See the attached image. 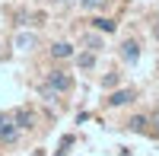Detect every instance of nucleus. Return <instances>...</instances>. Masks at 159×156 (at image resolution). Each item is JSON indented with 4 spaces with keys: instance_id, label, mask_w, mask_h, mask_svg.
<instances>
[{
    "instance_id": "obj_1",
    "label": "nucleus",
    "mask_w": 159,
    "mask_h": 156,
    "mask_svg": "<svg viewBox=\"0 0 159 156\" xmlns=\"http://www.w3.org/2000/svg\"><path fill=\"white\" fill-rule=\"evenodd\" d=\"M19 124L16 121H13V112L7 115V112H0V144H3V147H13V144H16V140H19Z\"/></svg>"
},
{
    "instance_id": "obj_2",
    "label": "nucleus",
    "mask_w": 159,
    "mask_h": 156,
    "mask_svg": "<svg viewBox=\"0 0 159 156\" xmlns=\"http://www.w3.org/2000/svg\"><path fill=\"white\" fill-rule=\"evenodd\" d=\"M45 86H51L57 96H64V93H70V89H73V76H70L67 70H51L48 80H45Z\"/></svg>"
},
{
    "instance_id": "obj_3",
    "label": "nucleus",
    "mask_w": 159,
    "mask_h": 156,
    "mask_svg": "<svg viewBox=\"0 0 159 156\" xmlns=\"http://www.w3.org/2000/svg\"><path fill=\"white\" fill-rule=\"evenodd\" d=\"M13 121L19 124V131H29V127H35V112L32 108H16L13 112Z\"/></svg>"
},
{
    "instance_id": "obj_4",
    "label": "nucleus",
    "mask_w": 159,
    "mask_h": 156,
    "mask_svg": "<svg viewBox=\"0 0 159 156\" xmlns=\"http://www.w3.org/2000/svg\"><path fill=\"white\" fill-rule=\"evenodd\" d=\"M121 61L124 64H137L140 61V45L134 42V38H127V42L121 45Z\"/></svg>"
},
{
    "instance_id": "obj_5",
    "label": "nucleus",
    "mask_w": 159,
    "mask_h": 156,
    "mask_svg": "<svg viewBox=\"0 0 159 156\" xmlns=\"http://www.w3.org/2000/svg\"><path fill=\"white\" fill-rule=\"evenodd\" d=\"M130 102H134V89H115V93L108 96V105H111V108L130 105Z\"/></svg>"
},
{
    "instance_id": "obj_6",
    "label": "nucleus",
    "mask_w": 159,
    "mask_h": 156,
    "mask_svg": "<svg viewBox=\"0 0 159 156\" xmlns=\"http://www.w3.org/2000/svg\"><path fill=\"white\" fill-rule=\"evenodd\" d=\"M51 57H54V61L73 57V45H70V42H54V45H51Z\"/></svg>"
},
{
    "instance_id": "obj_7",
    "label": "nucleus",
    "mask_w": 159,
    "mask_h": 156,
    "mask_svg": "<svg viewBox=\"0 0 159 156\" xmlns=\"http://www.w3.org/2000/svg\"><path fill=\"white\" fill-rule=\"evenodd\" d=\"M96 57H99V51H83V54H76V67L80 70H92V67H96Z\"/></svg>"
},
{
    "instance_id": "obj_8",
    "label": "nucleus",
    "mask_w": 159,
    "mask_h": 156,
    "mask_svg": "<svg viewBox=\"0 0 159 156\" xmlns=\"http://www.w3.org/2000/svg\"><path fill=\"white\" fill-rule=\"evenodd\" d=\"M35 42H38V38H35L32 32H19V35H16V48H19V51H32Z\"/></svg>"
},
{
    "instance_id": "obj_9",
    "label": "nucleus",
    "mask_w": 159,
    "mask_h": 156,
    "mask_svg": "<svg viewBox=\"0 0 159 156\" xmlns=\"http://www.w3.org/2000/svg\"><path fill=\"white\" fill-rule=\"evenodd\" d=\"M92 25H96L99 32H115V19H105V16H96V22H92Z\"/></svg>"
},
{
    "instance_id": "obj_10",
    "label": "nucleus",
    "mask_w": 159,
    "mask_h": 156,
    "mask_svg": "<svg viewBox=\"0 0 159 156\" xmlns=\"http://www.w3.org/2000/svg\"><path fill=\"white\" fill-rule=\"evenodd\" d=\"M76 3L83 7V10H102L105 3H108V0H76Z\"/></svg>"
},
{
    "instance_id": "obj_11",
    "label": "nucleus",
    "mask_w": 159,
    "mask_h": 156,
    "mask_svg": "<svg viewBox=\"0 0 159 156\" xmlns=\"http://www.w3.org/2000/svg\"><path fill=\"white\" fill-rule=\"evenodd\" d=\"M127 127H130V131H147V118H143V115H137V118L127 121Z\"/></svg>"
},
{
    "instance_id": "obj_12",
    "label": "nucleus",
    "mask_w": 159,
    "mask_h": 156,
    "mask_svg": "<svg viewBox=\"0 0 159 156\" xmlns=\"http://www.w3.org/2000/svg\"><path fill=\"white\" fill-rule=\"evenodd\" d=\"M86 48H89V51H99V48H102V42H99L96 35H86Z\"/></svg>"
},
{
    "instance_id": "obj_13",
    "label": "nucleus",
    "mask_w": 159,
    "mask_h": 156,
    "mask_svg": "<svg viewBox=\"0 0 159 156\" xmlns=\"http://www.w3.org/2000/svg\"><path fill=\"white\" fill-rule=\"evenodd\" d=\"M102 83L108 86V89H111V86H118V73H108V76H105V80H102Z\"/></svg>"
},
{
    "instance_id": "obj_14",
    "label": "nucleus",
    "mask_w": 159,
    "mask_h": 156,
    "mask_svg": "<svg viewBox=\"0 0 159 156\" xmlns=\"http://www.w3.org/2000/svg\"><path fill=\"white\" fill-rule=\"evenodd\" d=\"M153 35H156V38H159V22H156V25H153Z\"/></svg>"
},
{
    "instance_id": "obj_15",
    "label": "nucleus",
    "mask_w": 159,
    "mask_h": 156,
    "mask_svg": "<svg viewBox=\"0 0 159 156\" xmlns=\"http://www.w3.org/2000/svg\"><path fill=\"white\" fill-rule=\"evenodd\" d=\"M61 3H76V0H61Z\"/></svg>"
}]
</instances>
